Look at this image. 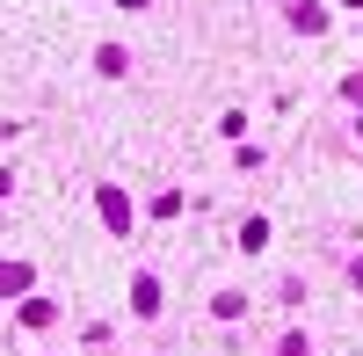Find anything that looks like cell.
Masks as SVG:
<instances>
[{"label":"cell","mask_w":363,"mask_h":356,"mask_svg":"<svg viewBox=\"0 0 363 356\" xmlns=\"http://www.w3.org/2000/svg\"><path fill=\"white\" fill-rule=\"evenodd\" d=\"M131 306L153 320V313H160V277H145V269H138V277H131Z\"/></svg>","instance_id":"6da1fadb"},{"label":"cell","mask_w":363,"mask_h":356,"mask_svg":"<svg viewBox=\"0 0 363 356\" xmlns=\"http://www.w3.org/2000/svg\"><path fill=\"white\" fill-rule=\"evenodd\" d=\"M291 29H306V37L327 29V8H320V0H291Z\"/></svg>","instance_id":"7a4b0ae2"},{"label":"cell","mask_w":363,"mask_h":356,"mask_svg":"<svg viewBox=\"0 0 363 356\" xmlns=\"http://www.w3.org/2000/svg\"><path fill=\"white\" fill-rule=\"evenodd\" d=\"M102 218H109V233H124V226H131V204L116 196V189H102Z\"/></svg>","instance_id":"3957f363"},{"label":"cell","mask_w":363,"mask_h":356,"mask_svg":"<svg viewBox=\"0 0 363 356\" xmlns=\"http://www.w3.org/2000/svg\"><path fill=\"white\" fill-rule=\"evenodd\" d=\"M51 320H58L51 299H22V328H51Z\"/></svg>","instance_id":"277c9868"},{"label":"cell","mask_w":363,"mask_h":356,"mask_svg":"<svg viewBox=\"0 0 363 356\" xmlns=\"http://www.w3.org/2000/svg\"><path fill=\"white\" fill-rule=\"evenodd\" d=\"M124 66H131V58H124V44H102V51H95V73H109V80H116Z\"/></svg>","instance_id":"5b68a950"},{"label":"cell","mask_w":363,"mask_h":356,"mask_svg":"<svg viewBox=\"0 0 363 356\" xmlns=\"http://www.w3.org/2000/svg\"><path fill=\"white\" fill-rule=\"evenodd\" d=\"M0 291H29V269H22V262H0Z\"/></svg>","instance_id":"8992f818"},{"label":"cell","mask_w":363,"mask_h":356,"mask_svg":"<svg viewBox=\"0 0 363 356\" xmlns=\"http://www.w3.org/2000/svg\"><path fill=\"white\" fill-rule=\"evenodd\" d=\"M284 356H306V335H291V342H284Z\"/></svg>","instance_id":"52a82bcc"},{"label":"cell","mask_w":363,"mask_h":356,"mask_svg":"<svg viewBox=\"0 0 363 356\" xmlns=\"http://www.w3.org/2000/svg\"><path fill=\"white\" fill-rule=\"evenodd\" d=\"M8 189H15V174H0V196H8Z\"/></svg>","instance_id":"ba28073f"},{"label":"cell","mask_w":363,"mask_h":356,"mask_svg":"<svg viewBox=\"0 0 363 356\" xmlns=\"http://www.w3.org/2000/svg\"><path fill=\"white\" fill-rule=\"evenodd\" d=\"M116 8H145V0H116Z\"/></svg>","instance_id":"9c48e42d"},{"label":"cell","mask_w":363,"mask_h":356,"mask_svg":"<svg viewBox=\"0 0 363 356\" xmlns=\"http://www.w3.org/2000/svg\"><path fill=\"white\" fill-rule=\"evenodd\" d=\"M342 8H363V0H342Z\"/></svg>","instance_id":"30bf717a"}]
</instances>
